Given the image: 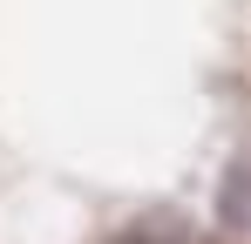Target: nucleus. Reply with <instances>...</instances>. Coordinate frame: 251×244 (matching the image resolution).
<instances>
[{
  "label": "nucleus",
  "mask_w": 251,
  "mask_h": 244,
  "mask_svg": "<svg viewBox=\"0 0 251 244\" xmlns=\"http://www.w3.org/2000/svg\"><path fill=\"white\" fill-rule=\"evenodd\" d=\"M217 217H224L231 244H251V149L238 156V170H231V183H224V197H217Z\"/></svg>",
  "instance_id": "f257e3e1"
}]
</instances>
